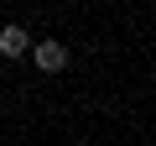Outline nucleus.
Wrapping results in <instances>:
<instances>
[{"label":"nucleus","instance_id":"nucleus-1","mask_svg":"<svg viewBox=\"0 0 156 146\" xmlns=\"http://www.w3.org/2000/svg\"><path fill=\"white\" fill-rule=\"evenodd\" d=\"M31 57H37L42 73H62V68H68V47H62V42H37Z\"/></svg>","mask_w":156,"mask_h":146},{"label":"nucleus","instance_id":"nucleus-2","mask_svg":"<svg viewBox=\"0 0 156 146\" xmlns=\"http://www.w3.org/2000/svg\"><path fill=\"white\" fill-rule=\"evenodd\" d=\"M26 47H31V37L21 26H0V57H21Z\"/></svg>","mask_w":156,"mask_h":146}]
</instances>
